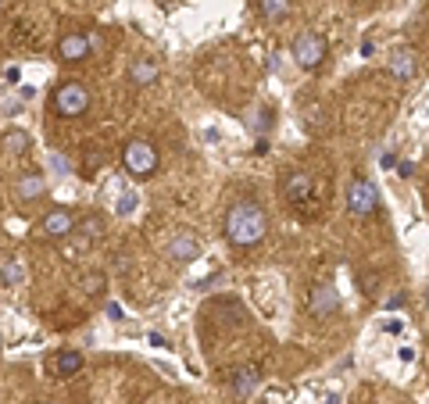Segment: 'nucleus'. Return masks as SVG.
<instances>
[{
	"mask_svg": "<svg viewBox=\"0 0 429 404\" xmlns=\"http://www.w3.org/2000/svg\"><path fill=\"white\" fill-rule=\"evenodd\" d=\"M115 211H118V215H133V211H136V193H122Z\"/></svg>",
	"mask_w": 429,
	"mask_h": 404,
	"instance_id": "4be33fe9",
	"label": "nucleus"
},
{
	"mask_svg": "<svg viewBox=\"0 0 429 404\" xmlns=\"http://www.w3.org/2000/svg\"><path fill=\"white\" fill-rule=\"evenodd\" d=\"M222 229H226V240L233 247H254V243L265 240L269 215L254 201H233L229 211H226V218H222Z\"/></svg>",
	"mask_w": 429,
	"mask_h": 404,
	"instance_id": "f257e3e1",
	"label": "nucleus"
},
{
	"mask_svg": "<svg viewBox=\"0 0 429 404\" xmlns=\"http://www.w3.org/2000/svg\"><path fill=\"white\" fill-rule=\"evenodd\" d=\"M425 304H429V293H425Z\"/></svg>",
	"mask_w": 429,
	"mask_h": 404,
	"instance_id": "cd10ccee",
	"label": "nucleus"
},
{
	"mask_svg": "<svg viewBox=\"0 0 429 404\" xmlns=\"http://www.w3.org/2000/svg\"><path fill=\"white\" fill-rule=\"evenodd\" d=\"M157 65L154 61H147V58H140V61H133L129 65V83L133 86H150V83H157Z\"/></svg>",
	"mask_w": 429,
	"mask_h": 404,
	"instance_id": "ddd939ff",
	"label": "nucleus"
},
{
	"mask_svg": "<svg viewBox=\"0 0 429 404\" xmlns=\"http://www.w3.org/2000/svg\"><path fill=\"white\" fill-rule=\"evenodd\" d=\"M379 208V190L372 186V179H351V186H347V211L354 215V218H365V215H372Z\"/></svg>",
	"mask_w": 429,
	"mask_h": 404,
	"instance_id": "39448f33",
	"label": "nucleus"
},
{
	"mask_svg": "<svg viewBox=\"0 0 429 404\" xmlns=\"http://www.w3.org/2000/svg\"><path fill=\"white\" fill-rule=\"evenodd\" d=\"M397 176H400V179H411V176H415V165H411V161H397Z\"/></svg>",
	"mask_w": 429,
	"mask_h": 404,
	"instance_id": "5701e85b",
	"label": "nucleus"
},
{
	"mask_svg": "<svg viewBox=\"0 0 429 404\" xmlns=\"http://www.w3.org/2000/svg\"><path fill=\"white\" fill-rule=\"evenodd\" d=\"M90 36H83V33H65L61 40H58V58L61 61H86L90 58Z\"/></svg>",
	"mask_w": 429,
	"mask_h": 404,
	"instance_id": "6e6552de",
	"label": "nucleus"
},
{
	"mask_svg": "<svg viewBox=\"0 0 429 404\" xmlns=\"http://www.w3.org/2000/svg\"><path fill=\"white\" fill-rule=\"evenodd\" d=\"M86 108H90V90L83 83H61L58 86V94H54V111L58 115L79 118V115H86Z\"/></svg>",
	"mask_w": 429,
	"mask_h": 404,
	"instance_id": "20e7f679",
	"label": "nucleus"
},
{
	"mask_svg": "<svg viewBox=\"0 0 429 404\" xmlns=\"http://www.w3.org/2000/svg\"><path fill=\"white\" fill-rule=\"evenodd\" d=\"M326 54H329V44H326V36H319V33H301V36L294 40V61H297L304 72L319 69V65L326 61Z\"/></svg>",
	"mask_w": 429,
	"mask_h": 404,
	"instance_id": "7ed1b4c3",
	"label": "nucleus"
},
{
	"mask_svg": "<svg viewBox=\"0 0 429 404\" xmlns=\"http://www.w3.org/2000/svg\"><path fill=\"white\" fill-rule=\"evenodd\" d=\"M168 258H175V261H197V258H200V243H197V236H190V233L172 236V243H168Z\"/></svg>",
	"mask_w": 429,
	"mask_h": 404,
	"instance_id": "f8f14e48",
	"label": "nucleus"
},
{
	"mask_svg": "<svg viewBox=\"0 0 429 404\" xmlns=\"http://www.w3.org/2000/svg\"><path fill=\"white\" fill-rule=\"evenodd\" d=\"M22 276H26V272H22V265H19V261H8L4 268H0V283H4V286H19V283H22Z\"/></svg>",
	"mask_w": 429,
	"mask_h": 404,
	"instance_id": "aec40b11",
	"label": "nucleus"
},
{
	"mask_svg": "<svg viewBox=\"0 0 429 404\" xmlns=\"http://www.w3.org/2000/svg\"><path fill=\"white\" fill-rule=\"evenodd\" d=\"M47 368H51V375L68 379V375H76V372L83 368V354H79V350H58V354H51Z\"/></svg>",
	"mask_w": 429,
	"mask_h": 404,
	"instance_id": "1a4fd4ad",
	"label": "nucleus"
},
{
	"mask_svg": "<svg viewBox=\"0 0 429 404\" xmlns=\"http://www.w3.org/2000/svg\"><path fill=\"white\" fill-rule=\"evenodd\" d=\"M108 315H111V318L118 322V318H122V308H118V304H108Z\"/></svg>",
	"mask_w": 429,
	"mask_h": 404,
	"instance_id": "a878e982",
	"label": "nucleus"
},
{
	"mask_svg": "<svg viewBox=\"0 0 429 404\" xmlns=\"http://www.w3.org/2000/svg\"><path fill=\"white\" fill-rule=\"evenodd\" d=\"M76 229H79L83 236H90V240H97V236L104 233V218H100V215H83V218L76 222Z\"/></svg>",
	"mask_w": 429,
	"mask_h": 404,
	"instance_id": "f3484780",
	"label": "nucleus"
},
{
	"mask_svg": "<svg viewBox=\"0 0 429 404\" xmlns=\"http://www.w3.org/2000/svg\"><path fill=\"white\" fill-rule=\"evenodd\" d=\"M43 176L40 172H22L19 176V183H15V201H22V204H29V201H36V197H43Z\"/></svg>",
	"mask_w": 429,
	"mask_h": 404,
	"instance_id": "9d476101",
	"label": "nucleus"
},
{
	"mask_svg": "<svg viewBox=\"0 0 429 404\" xmlns=\"http://www.w3.org/2000/svg\"><path fill=\"white\" fill-rule=\"evenodd\" d=\"M358 283H361V293H365V297H376V293H379V272H358Z\"/></svg>",
	"mask_w": 429,
	"mask_h": 404,
	"instance_id": "412c9836",
	"label": "nucleus"
},
{
	"mask_svg": "<svg viewBox=\"0 0 429 404\" xmlns=\"http://www.w3.org/2000/svg\"><path fill=\"white\" fill-rule=\"evenodd\" d=\"M390 72H393L397 79H411V76H415V58H411L408 51L393 54V61H390Z\"/></svg>",
	"mask_w": 429,
	"mask_h": 404,
	"instance_id": "dca6fc26",
	"label": "nucleus"
},
{
	"mask_svg": "<svg viewBox=\"0 0 429 404\" xmlns=\"http://www.w3.org/2000/svg\"><path fill=\"white\" fill-rule=\"evenodd\" d=\"M150 343H154V347H168V340H165L161 333H150Z\"/></svg>",
	"mask_w": 429,
	"mask_h": 404,
	"instance_id": "b1692460",
	"label": "nucleus"
},
{
	"mask_svg": "<svg viewBox=\"0 0 429 404\" xmlns=\"http://www.w3.org/2000/svg\"><path fill=\"white\" fill-rule=\"evenodd\" d=\"M311 172H290L286 176V183H283V190H286V201H294V204H301V201H308L311 197Z\"/></svg>",
	"mask_w": 429,
	"mask_h": 404,
	"instance_id": "9b49d317",
	"label": "nucleus"
},
{
	"mask_svg": "<svg viewBox=\"0 0 429 404\" xmlns=\"http://www.w3.org/2000/svg\"><path fill=\"white\" fill-rule=\"evenodd\" d=\"M0 8H4V0H0Z\"/></svg>",
	"mask_w": 429,
	"mask_h": 404,
	"instance_id": "c85d7f7f",
	"label": "nucleus"
},
{
	"mask_svg": "<svg viewBox=\"0 0 429 404\" xmlns=\"http://www.w3.org/2000/svg\"><path fill=\"white\" fill-rule=\"evenodd\" d=\"M4 143H8V151H11V154H26V151H29V133L11 129V133L4 136Z\"/></svg>",
	"mask_w": 429,
	"mask_h": 404,
	"instance_id": "6ab92c4d",
	"label": "nucleus"
},
{
	"mask_svg": "<svg viewBox=\"0 0 429 404\" xmlns=\"http://www.w3.org/2000/svg\"><path fill=\"white\" fill-rule=\"evenodd\" d=\"M379 161H383V168H393V165H397V158H393V154H383Z\"/></svg>",
	"mask_w": 429,
	"mask_h": 404,
	"instance_id": "393cba45",
	"label": "nucleus"
},
{
	"mask_svg": "<svg viewBox=\"0 0 429 404\" xmlns=\"http://www.w3.org/2000/svg\"><path fill=\"white\" fill-rule=\"evenodd\" d=\"M122 165H125V172H129L133 179L154 176V172H157V151H154V143H150V140H129V143L122 147Z\"/></svg>",
	"mask_w": 429,
	"mask_h": 404,
	"instance_id": "f03ea898",
	"label": "nucleus"
},
{
	"mask_svg": "<svg viewBox=\"0 0 429 404\" xmlns=\"http://www.w3.org/2000/svg\"><path fill=\"white\" fill-rule=\"evenodd\" d=\"M254 386H258V368H240V372L233 375V390H237L240 397L254 393Z\"/></svg>",
	"mask_w": 429,
	"mask_h": 404,
	"instance_id": "2eb2a0df",
	"label": "nucleus"
},
{
	"mask_svg": "<svg viewBox=\"0 0 429 404\" xmlns=\"http://www.w3.org/2000/svg\"><path fill=\"white\" fill-rule=\"evenodd\" d=\"M336 308H340V293H336L333 286H326V283H315L311 293H308V311L319 315V318H326V315H333Z\"/></svg>",
	"mask_w": 429,
	"mask_h": 404,
	"instance_id": "0eeeda50",
	"label": "nucleus"
},
{
	"mask_svg": "<svg viewBox=\"0 0 429 404\" xmlns=\"http://www.w3.org/2000/svg\"><path fill=\"white\" fill-rule=\"evenodd\" d=\"M100 165H104V154H100V147H86V154H83V176H86V179H93Z\"/></svg>",
	"mask_w": 429,
	"mask_h": 404,
	"instance_id": "a211bd4d",
	"label": "nucleus"
},
{
	"mask_svg": "<svg viewBox=\"0 0 429 404\" xmlns=\"http://www.w3.org/2000/svg\"><path fill=\"white\" fill-rule=\"evenodd\" d=\"M254 8H258V15H262V19L279 22V19H286V15H290V0H254Z\"/></svg>",
	"mask_w": 429,
	"mask_h": 404,
	"instance_id": "4468645a",
	"label": "nucleus"
},
{
	"mask_svg": "<svg viewBox=\"0 0 429 404\" xmlns=\"http://www.w3.org/2000/svg\"><path fill=\"white\" fill-rule=\"evenodd\" d=\"M0 350H4V340H0Z\"/></svg>",
	"mask_w": 429,
	"mask_h": 404,
	"instance_id": "bb28decb",
	"label": "nucleus"
},
{
	"mask_svg": "<svg viewBox=\"0 0 429 404\" xmlns=\"http://www.w3.org/2000/svg\"><path fill=\"white\" fill-rule=\"evenodd\" d=\"M72 229H76V218H72V211H65V208L47 211L43 222H40V233H43L47 240H65Z\"/></svg>",
	"mask_w": 429,
	"mask_h": 404,
	"instance_id": "423d86ee",
	"label": "nucleus"
}]
</instances>
